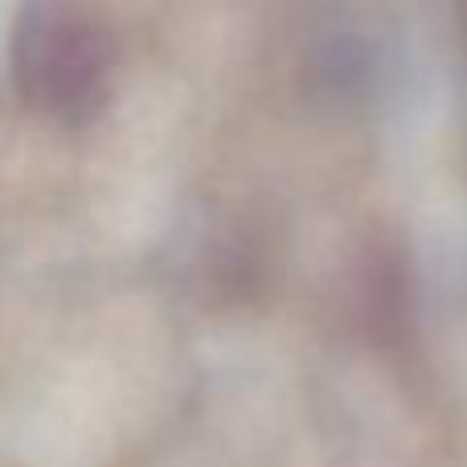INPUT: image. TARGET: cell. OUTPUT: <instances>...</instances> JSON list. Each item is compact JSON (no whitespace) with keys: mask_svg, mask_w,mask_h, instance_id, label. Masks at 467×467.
<instances>
[{"mask_svg":"<svg viewBox=\"0 0 467 467\" xmlns=\"http://www.w3.org/2000/svg\"><path fill=\"white\" fill-rule=\"evenodd\" d=\"M13 82L25 103L62 119L95 111L111 82V41L74 8H25L8 46Z\"/></svg>","mask_w":467,"mask_h":467,"instance_id":"6da1fadb","label":"cell"}]
</instances>
